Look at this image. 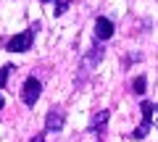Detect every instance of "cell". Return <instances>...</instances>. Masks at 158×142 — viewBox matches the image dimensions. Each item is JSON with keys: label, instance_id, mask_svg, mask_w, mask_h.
<instances>
[{"label": "cell", "instance_id": "52a82bcc", "mask_svg": "<svg viewBox=\"0 0 158 142\" xmlns=\"http://www.w3.org/2000/svg\"><path fill=\"white\" fill-rule=\"evenodd\" d=\"M103 55H106L103 45H92V47H90V53L85 55V68H95L98 63L103 61Z\"/></svg>", "mask_w": 158, "mask_h": 142}, {"label": "cell", "instance_id": "5b68a950", "mask_svg": "<svg viewBox=\"0 0 158 142\" xmlns=\"http://www.w3.org/2000/svg\"><path fill=\"white\" fill-rule=\"evenodd\" d=\"M113 21L111 18H106V16H98L95 18V40L98 42H106V40H111L113 37Z\"/></svg>", "mask_w": 158, "mask_h": 142}, {"label": "cell", "instance_id": "8992f818", "mask_svg": "<svg viewBox=\"0 0 158 142\" xmlns=\"http://www.w3.org/2000/svg\"><path fill=\"white\" fill-rule=\"evenodd\" d=\"M108 119H111V111H98V113H92L87 132H90V134H103L106 126H108Z\"/></svg>", "mask_w": 158, "mask_h": 142}, {"label": "cell", "instance_id": "6da1fadb", "mask_svg": "<svg viewBox=\"0 0 158 142\" xmlns=\"http://www.w3.org/2000/svg\"><path fill=\"white\" fill-rule=\"evenodd\" d=\"M34 29H37V24L29 26V29H24V32H19V34H13L11 40L6 42V50H8V53H27V50H32Z\"/></svg>", "mask_w": 158, "mask_h": 142}, {"label": "cell", "instance_id": "30bf717a", "mask_svg": "<svg viewBox=\"0 0 158 142\" xmlns=\"http://www.w3.org/2000/svg\"><path fill=\"white\" fill-rule=\"evenodd\" d=\"M69 3H71V0H56V16H61V13H66Z\"/></svg>", "mask_w": 158, "mask_h": 142}, {"label": "cell", "instance_id": "7a4b0ae2", "mask_svg": "<svg viewBox=\"0 0 158 142\" xmlns=\"http://www.w3.org/2000/svg\"><path fill=\"white\" fill-rule=\"evenodd\" d=\"M40 95H42V82L37 79V76H29L27 82H24V87H21V100H24V105H37V100H40Z\"/></svg>", "mask_w": 158, "mask_h": 142}, {"label": "cell", "instance_id": "4fadbf2b", "mask_svg": "<svg viewBox=\"0 0 158 142\" xmlns=\"http://www.w3.org/2000/svg\"><path fill=\"white\" fill-rule=\"evenodd\" d=\"M3 105H6V100H3V95H0V111H3Z\"/></svg>", "mask_w": 158, "mask_h": 142}, {"label": "cell", "instance_id": "9c48e42d", "mask_svg": "<svg viewBox=\"0 0 158 142\" xmlns=\"http://www.w3.org/2000/svg\"><path fill=\"white\" fill-rule=\"evenodd\" d=\"M11 71H13V66H11V63L0 68V90H3V87L8 84V76H11Z\"/></svg>", "mask_w": 158, "mask_h": 142}, {"label": "cell", "instance_id": "5bb4252c", "mask_svg": "<svg viewBox=\"0 0 158 142\" xmlns=\"http://www.w3.org/2000/svg\"><path fill=\"white\" fill-rule=\"evenodd\" d=\"M40 3H48V0H40Z\"/></svg>", "mask_w": 158, "mask_h": 142}, {"label": "cell", "instance_id": "8fae6325", "mask_svg": "<svg viewBox=\"0 0 158 142\" xmlns=\"http://www.w3.org/2000/svg\"><path fill=\"white\" fill-rule=\"evenodd\" d=\"M153 119H156V129H158V103L153 105Z\"/></svg>", "mask_w": 158, "mask_h": 142}, {"label": "cell", "instance_id": "277c9868", "mask_svg": "<svg viewBox=\"0 0 158 142\" xmlns=\"http://www.w3.org/2000/svg\"><path fill=\"white\" fill-rule=\"evenodd\" d=\"M63 121H66V111L63 108H50L48 116H45V129L56 134V132L63 129Z\"/></svg>", "mask_w": 158, "mask_h": 142}, {"label": "cell", "instance_id": "7c38bea8", "mask_svg": "<svg viewBox=\"0 0 158 142\" xmlns=\"http://www.w3.org/2000/svg\"><path fill=\"white\" fill-rule=\"evenodd\" d=\"M29 142H45V137H42V134H37V137H32Z\"/></svg>", "mask_w": 158, "mask_h": 142}, {"label": "cell", "instance_id": "ba28073f", "mask_svg": "<svg viewBox=\"0 0 158 142\" xmlns=\"http://www.w3.org/2000/svg\"><path fill=\"white\" fill-rule=\"evenodd\" d=\"M132 90H135V95H145V90H148V79H145V76H135V79H132Z\"/></svg>", "mask_w": 158, "mask_h": 142}, {"label": "cell", "instance_id": "3957f363", "mask_svg": "<svg viewBox=\"0 0 158 142\" xmlns=\"http://www.w3.org/2000/svg\"><path fill=\"white\" fill-rule=\"evenodd\" d=\"M140 113H142V121H140V126L132 132V140H145V137H148V132H150V124H153V103L142 100Z\"/></svg>", "mask_w": 158, "mask_h": 142}]
</instances>
